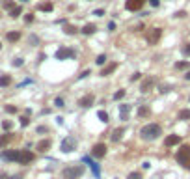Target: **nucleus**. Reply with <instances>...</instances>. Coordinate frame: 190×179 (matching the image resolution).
Wrapping results in <instances>:
<instances>
[{
	"mask_svg": "<svg viewBox=\"0 0 190 179\" xmlns=\"http://www.w3.org/2000/svg\"><path fill=\"white\" fill-rule=\"evenodd\" d=\"M82 173H84V166L73 164V166L64 168V172H61V177H64V179H80Z\"/></svg>",
	"mask_w": 190,
	"mask_h": 179,
	"instance_id": "nucleus-2",
	"label": "nucleus"
},
{
	"mask_svg": "<svg viewBox=\"0 0 190 179\" xmlns=\"http://www.w3.org/2000/svg\"><path fill=\"white\" fill-rule=\"evenodd\" d=\"M54 106H58V108L65 106V105H64V97H56V99H54Z\"/></svg>",
	"mask_w": 190,
	"mask_h": 179,
	"instance_id": "nucleus-35",
	"label": "nucleus"
},
{
	"mask_svg": "<svg viewBox=\"0 0 190 179\" xmlns=\"http://www.w3.org/2000/svg\"><path fill=\"white\" fill-rule=\"evenodd\" d=\"M153 86H155V79H153V76H147V79H143V82L140 84V91L142 93H147L149 90H153Z\"/></svg>",
	"mask_w": 190,
	"mask_h": 179,
	"instance_id": "nucleus-11",
	"label": "nucleus"
},
{
	"mask_svg": "<svg viewBox=\"0 0 190 179\" xmlns=\"http://www.w3.org/2000/svg\"><path fill=\"white\" fill-rule=\"evenodd\" d=\"M160 35H162V28H151L149 34H147V43L149 45H157L158 39H160Z\"/></svg>",
	"mask_w": 190,
	"mask_h": 179,
	"instance_id": "nucleus-8",
	"label": "nucleus"
},
{
	"mask_svg": "<svg viewBox=\"0 0 190 179\" xmlns=\"http://www.w3.org/2000/svg\"><path fill=\"white\" fill-rule=\"evenodd\" d=\"M76 147V140H75V136H65L64 140H61V144H60V149L64 151V153H71Z\"/></svg>",
	"mask_w": 190,
	"mask_h": 179,
	"instance_id": "nucleus-5",
	"label": "nucleus"
},
{
	"mask_svg": "<svg viewBox=\"0 0 190 179\" xmlns=\"http://www.w3.org/2000/svg\"><path fill=\"white\" fill-rule=\"evenodd\" d=\"M11 65H13V67H23V65H24V60H23V58H15L13 62H11Z\"/></svg>",
	"mask_w": 190,
	"mask_h": 179,
	"instance_id": "nucleus-31",
	"label": "nucleus"
},
{
	"mask_svg": "<svg viewBox=\"0 0 190 179\" xmlns=\"http://www.w3.org/2000/svg\"><path fill=\"white\" fill-rule=\"evenodd\" d=\"M142 79V73H132L131 75V82H134V80H140Z\"/></svg>",
	"mask_w": 190,
	"mask_h": 179,
	"instance_id": "nucleus-42",
	"label": "nucleus"
},
{
	"mask_svg": "<svg viewBox=\"0 0 190 179\" xmlns=\"http://www.w3.org/2000/svg\"><path fill=\"white\" fill-rule=\"evenodd\" d=\"M88 75H91V69H86V71H82V73L78 75V80H82V79H86Z\"/></svg>",
	"mask_w": 190,
	"mask_h": 179,
	"instance_id": "nucleus-39",
	"label": "nucleus"
},
{
	"mask_svg": "<svg viewBox=\"0 0 190 179\" xmlns=\"http://www.w3.org/2000/svg\"><path fill=\"white\" fill-rule=\"evenodd\" d=\"M17 110H19L17 106H13V105H6V112H8V114H15Z\"/></svg>",
	"mask_w": 190,
	"mask_h": 179,
	"instance_id": "nucleus-37",
	"label": "nucleus"
},
{
	"mask_svg": "<svg viewBox=\"0 0 190 179\" xmlns=\"http://www.w3.org/2000/svg\"><path fill=\"white\" fill-rule=\"evenodd\" d=\"M34 158H35V155H34L30 149H19V151H17V158H15V162H17V164H30Z\"/></svg>",
	"mask_w": 190,
	"mask_h": 179,
	"instance_id": "nucleus-3",
	"label": "nucleus"
},
{
	"mask_svg": "<svg viewBox=\"0 0 190 179\" xmlns=\"http://www.w3.org/2000/svg\"><path fill=\"white\" fill-rule=\"evenodd\" d=\"M28 43H32V45H39V37H37V35H30V37H28Z\"/></svg>",
	"mask_w": 190,
	"mask_h": 179,
	"instance_id": "nucleus-36",
	"label": "nucleus"
},
{
	"mask_svg": "<svg viewBox=\"0 0 190 179\" xmlns=\"http://www.w3.org/2000/svg\"><path fill=\"white\" fill-rule=\"evenodd\" d=\"M123 97H125V90H117L114 93V101H119V99H123Z\"/></svg>",
	"mask_w": 190,
	"mask_h": 179,
	"instance_id": "nucleus-32",
	"label": "nucleus"
},
{
	"mask_svg": "<svg viewBox=\"0 0 190 179\" xmlns=\"http://www.w3.org/2000/svg\"><path fill=\"white\" fill-rule=\"evenodd\" d=\"M106 60H108V58H106V54H99V56H97V60H95V64L97 65H105Z\"/></svg>",
	"mask_w": 190,
	"mask_h": 179,
	"instance_id": "nucleus-30",
	"label": "nucleus"
},
{
	"mask_svg": "<svg viewBox=\"0 0 190 179\" xmlns=\"http://www.w3.org/2000/svg\"><path fill=\"white\" fill-rule=\"evenodd\" d=\"M149 4H151V6H153V8H157V6H158V4H160V0H149Z\"/></svg>",
	"mask_w": 190,
	"mask_h": 179,
	"instance_id": "nucleus-49",
	"label": "nucleus"
},
{
	"mask_svg": "<svg viewBox=\"0 0 190 179\" xmlns=\"http://www.w3.org/2000/svg\"><path fill=\"white\" fill-rule=\"evenodd\" d=\"M39 9L41 11H52L54 6H52V2H45V4H39Z\"/></svg>",
	"mask_w": 190,
	"mask_h": 179,
	"instance_id": "nucleus-28",
	"label": "nucleus"
},
{
	"mask_svg": "<svg viewBox=\"0 0 190 179\" xmlns=\"http://www.w3.org/2000/svg\"><path fill=\"white\" fill-rule=\"evenodd\" d=\"M108 30H110V32H114V30H116V23H114V21L108 23Z\"/></svg>",
	"mask_w": 190,
	"mask_h": 179,
	"instance_id": "nucleus-48",
	"label": "nucleus"
},
{
	"mask_svg": "<svg viewBox=\"0 0 190 179\" xmlns=\"http://www.w3.org/2000/svg\"><path fill=\"white\" fill-rule=\"evenodd\" d=\"M162 134V127L158 123H147L140 129V136L143 140H157Z\"/></svg>",
	"mask_w": 190,
	"mask_h": 179,
	"instance_id": "nucleus-1",
	"label": "nucleus"
},
{
	"mask_svg": "<svg viewBox=\"0 0 190 179\" xmlns=\"http://www.w3.org/2000/svg\"><path fill=\"white\" fill-rule=\"evenodd\" d=\"M97 117H99V120L102 121V123H108V120H110V117H108V114H106L105 110H99V112H97Z\"/></svg>",
	"mask_w": 190,
	"mask_h": 179,
	"instance_id": "nucleus-27",
	"label": "nucleus"
},
{
	"mask_svg": "<svg viewBox=\"0 0 190 179\" xmlns=\"http://www.w3.org/2000/svg\"><path fill=\"white\" fill-rule=\"evenodd\" d=\"M179 142H181V138H179V134H170L166 138V140H164V144H166L168 147H172V146H177Z\"/></svg>",
	"mask_w": 190,
	"mask_h": 179,
	"instance_id": "nucleus-17",
	"label": "nucleus"
},
{
	"mask_svg": "<svg viewBox=\"0 0 190 179\" xmlns=\"http://www.w3.org/2000/svg\"><path fill=\"white\" fill-rule=\"evenodd\" d=\"M20 2H28V0H20Z\"/></svg>",
	"mask_w": 190,
	"mask_h": 179,
	"instance_id": "nucleus-52",
	"label": "nucleus"
},
{
	"mask_svg": "<svg viewBox=\"0 0 190 179\" xmlns=\"http://www.w3.org/2000/svg\"><path fill=\"white\" fill-rule=\"evenodd\" d=\"M6 39H8L9 43H17L19 39H20V32H19V30H11V32L6 34Z\"/></svg>",
	"mask_w": 190,
	"mask_h": 179,
	"instance_id": "nucleus-15",
	"label": "nucleus"
},
{
	"mask_svg": "<svg viewBox=\"0 0 190 179\" xmlns=\"http://www.w3.org/2000/svg\"><path fill=\"white\" fill-rule=\"evenodd\" d=\"M184 79H186V80H190V71H188L186 75H184Z\"/></svg>",
	"mask_w": 190,
	"mask_h": 179,
	"instance_id": "nucleus-51",
	"label": "nucleus"
},
{
	"mask_svg": "<svg viewBox=\"0 0 190 179\" xmlns=\"http://www.w3.org/2000/svg\"><path fill=\"white\" fill-rule=\"evenodd\" d=\"M24 21H26V23H34V15H32V13H28L26 17H24Z\"/></svg>",
	"mask_w": 190,
	"mask_h": 179,
	"instance_id": "nucleus-46",
	"label": "nucleus"
},
{
	"mask_svg": "<svg viewBox=\"0 0 190 179\" xmlns=\"http://www.w3.org/2000/svg\"><path fill=\"white\" fill-rule=\"evenodd\" d=\"M54 56H56V60H67V58H73L75 56V50L71 47H61V49L56 50Z\"/></svg>",
	"mask_w": 190,
	"mask_h": 179,
	"instance_id": "nucleus-6",
	"label": "nucleus"
},
{
	"mask_svg": "<svg viewBox=\"0 0 190 179\" xmlns=\"http://www.w3.org/2000/svg\"><path fill=\"white\" fill-rule=\"evenodd\" d=\"M17 151H19V149H4L2 153H0V157H2L4 161L15 162V158H17Z\"/></svg>",
	"mask_w": 190,
	"mask_h": 179,
	"instance_id": "nucleus-12",
	"label": "nucleus"
},
{
	"mask_svg": "<svg viewBox=\"0 0 190 179\" xmlns=\"http://www.w3.org/2000/svg\"><path fill=\"white\" fill-rule=\"evenodd\" d=\"M11 84V76L9 75H0V88H8Z\"/></svg>",
	"mask_w": 190,
	"mask_h": 179,
	"instance_id": "nucleus-21",
	"label": "nucleus"
},
{
	"mask_svg": "<svg viewBox=\"0 0 190 179\" xmlns=\"http://www.w3.org/2000/svg\"><path fill=\"white\" fill-rule=\"evenodd\" d=\"M49 147H50V140H49V138H45V140H41L39 142V144H37V149L39 151H49Z\"/></svg>",
	"mask_w": 190,
	"mask_h": 179,
	"instance_id": "nucleus-23",
	"label": "nucleus"
},
{
	"mask_svg": "<svg viewBox=\"0 0 190 179\" xmlns=\"http://www.w3.org/2000/svg\"><path fill=\"white\" fill-rule=\"evenodd\" d=\"M129 112H131V105H119V120L127 121L129 120Z\"/></svg>",
	"mask_w": 190,
	"mask_h": 179,
	"instance_id": "nucleus-13",
	"label": "nucleus"
},
{
	"mask_svg": "<svg viewBox=\"0 0 190 179\" xmlns=\"http://www.w3.org/2000/svg\"><path fill=\"white\" fill-rule=\"evenodd\" d=\"M37 132H39V134H43V132H49V129L45 125H41V127H37Z\"/></svg>",
	"mask_w": 190,
	"mask_h": 179,
	"instance_id": "nucleus-45",
	"label": "nucleus"
},
{
	"mask_svg": "<svg viewBox=\"0 0 190 179\" xmlns=\"http://www.w3.org/2000/svg\"><path fill=\"white\" fill-rule=\"evenodd\" d=\"M151 116V108L147 105H140V108H138V117H149Z\"/></svg>",
	"mask_w": 190,
	"mask_h": 179,
	"instance_id": "nucleus-19",
	"label": "nucleus"
},
{
	"mask_svg": "<svg viewBox=\"0 0 190 179\" xmlns=\"http://www.w3.org/2000/svg\"><path fill=\"white\" fill-rule=\"evenodd\" d=\"M15 138V134L13 132H6V134H0V149H2V147H6L9 142H11Z\"/></svg>",
	"mask_w": 190,
	"mask_h": 179,
	"instance_id": "nucleus-14",
	"label": "nucleus"
},
{
	"mask_svg": "<svg viewBox=\"0 0 190 179\" xmlns=\"http://www.w3.org/2000/svg\"><path fill=\"white\" fill-rule=\"evenodd\" d=\"M64 32L67 34V35H75V34H78L80 30L76 28V26H73V24H65V26H64Z\"/></svg>",
	"mask_w": 190,
	"mask_h": 179,
	"instance_id": "nucleus-22",
	"label": "nucleus"
},
{
	"mask_svg": "<svg viewBox=\"0 0 190 179\" xmlns=\"http://www.w3.org/2000/svg\"><path fill=\"white\" fill-rule=\"evenodd\" d=\"M177 162L183 164L184 168H190V147L188 146H183L177 151Z\"/></svg>",
	"mask_w": 190,
	"mask_h": 179,
	"instance_id": "nucleus-4",
	"label": "nucleus"
},
{
	"mask_svg": "<svg viewBox=\"0 0 190 179\" xmlns=\"http://www.w3.org/2000/svg\"><path fill=\"white\" fill-rule=\"evenodd\" d=\"M160 91H162V93H166V91H170V88H168V86H162Z\"/></svg>",
	"mask_w": 190,
	"mask_h": 179,
	"instance_id": "nucleus-50",
	"label": "nucleus"
},
{
	"mask_svg": "<svg viewBox=\"0 0 190 179\" xmlns=\"http://www.w3.org/2000/svg\"><path fill=\"white\" fill-rule=\"evenodd\" d=\"M127 179H142V173L140 172H131L129 175H127Z\"/></svg>",
	"mask_w": 190,
	"mask_h": 179,
	"instance_id": "nucleus-34",
	"label": "nucleus"
},
{
	"mask_svg": "<svg viewBox=\"0 0 190 179\" xmlns=\"http://www.w3.org/2000/svg\"><path fill=\"white\" fill-rule=\"evenodd\" d=\"M93 103H95V95L93 93H86V95H82L78 99V106H82V108H88V106H91Z\"/></svg>",
	"mask_w": 190,
	"mask_h": 179,
	"instance_id": "nucleus-10",
	"label": "nucleus"
},
{
	"mask_svg": "<svg viewBox=\"0 0 190 179\" xmlns=\"http://www.w3.org/2000/svg\"><path fill=\"white\" fill-rule=\"evenodd\" d=\"M117 69V64L116 62H112V64H108L106 67H102V71H101V76H108V75H112L114 71Z\"/></svg>",
	"mask_w": 190,
	"mask_h": 179,
	"instance_id": "nucleus-16",
	"label": "nucleus"
},
{
	"mask_svg": "<svg viewBox=\"0 0 190 179\" xmlns=\"http://www.w3.org/2000/svg\"><path fill=\"white\" fill-rule=\"evenodd\" d=\"M82 34H86V35H91V34H95L97 32V26L93 23H88V24H84V26H82V30H80Z\"/></svg>",
	"mask_w": 190,
	"mask_h": 179,
	"instance_id": "nucleus-18",
	"label": "nucleus"
},
{
	"mask_svg": "<svg viewBox=\"0 0 190 179\" xmlns=\"http://www.w3.org/2000/svg\"><path fill=\"white\" fill-rule=\"evenodd\" d=\"M0 50H2V43H0Z\"/></svg>",
	"mask_w": 190,
	"mask_h": 179,
	"instance_id": "nucleus-53",
	"label": "nucleus"
},
{
	"mask_svg": "<svg viewBox=\"0 0 190 179\" xmlns=\"http://www.w3.org/2000/svg\"><path fill=\"white\" fill-rule=\"evenodd\" d=\"M28 123H30L28 116H23V117H20V125H23V127H28Z\"/></svg>",
	"mask_w": 190,
	"mask_h": 179,
	"instance_id": "nucleus-41",
	"label": "nucleus"
},
{
	"mask_svg": "<svg viewBox=\"0 0 190 179\" xmlns=\"http://www.w3.org/2000/svg\"><path fill=\"white\" fill-rule=\"evenodd\" d=\"M188 67H190L188 62H177L175 64V69H188Z\"/></svg>",
	"mask_w": 190,
	"mask_h": 179,
	"instance_id": "nucleus-33",
	"label": "nucleus"
},
{
	"mask_svg": "<svg viewBox=\"0 0 190 179\" xmlns=\"http://www.w3.org/2000/svg\"><path fill=\"white\" fill-rule=\"evenodd\" d=\"M123 132H125V129H116L114 132H112V142H117V140H121Z\"/></svg>",
	"mask_w": 190,
	"mask_h": 179,
	"instance_id": "nucleus-25",
	"label": "nucleus"
},
{
	"mask_svg": "<svg viewBox=\"0 0 190 179\" xmlns=\"http://www.w3.org/2000/svg\"><path fill=\"white\" fill-rule=\"evenodd\" d=\"M175 17H177V19H183V17H186V11H177V13H175Z\"/></svg>",
	"mask_w": 190,
	"mask_h": 179,
	"instance_id": "nucleus-47",
	"label": "nucleus"
},
{
	"mask_svg": "<svg viewBox=\"0 0 190 179\" xmlns=\"http://www.w3.org/2000/svg\"><path fill=\"white\" fill-rule=\"evenodd\" d=\"M0 179H20V177H13V175H8L6 172H0Z\"/></svg>",
	"mask_w": 190,
	"mask_h": 179,
	"instance_id": "nucleus-40",
	"label": "nucleus"
},
{
	"mask_svg": "<svg viewBox=\"0 0 190 179\" xmlns=\"http://www.w3.org/2000/svg\"><path fill=\"white\" fill-rule=\"evenodd\" d=\"M11 127H13L11 121H2V129H4V131H9Z\"/></svg>",
	"mask_w": 190,
	"mask_h": 179,
	"instance_id": "nucleus-38",
	"label": "nucleus"
},
{
	"mask_svg": "<svg viewBox=\"0 0 190 179\" xmlns=\"http://www.w3.org/2000/svg\"><path fill=\"white\" fill-rule=\"evenodd\" d=\"M84 162H86V164H90V168L93 170V175L99 177V166H97V162H93L90 157H84Z\"/></svg>",
	"mask_w": 190,
	"mask_h": 179,
	"instance_id": "nucleus-20",
	"label": "nucleus"
},
{
	"mask_svg": "<svg viewBox=\"0 0 190 179\" xmlns=\"http://www.w3.org/2000/svg\"><path fill=\"white\" fill-rule=\"evenodd\" d=\"M106 151H108V147H106V144H102V142H99V144H95L91 147V155L95 158H102L106 155Z\"/></svg>",
	"mask_w": 190,
	"mask_h": 179,
	"instance_id": "nucleus-7",
	"label": "nucleus"
},
{
	"mask_svg": "<svg viewBox=\"0 0 190 179\" xmlns=\"http://www.w3.org/2000/svg\"><path fill=\"white\" fill-rule=\"evenodd\" d=\"M93 15H95V17H102V15H105V9H95Z\"/></svg>",
	"mask_w": 190,
	"mask_h": 179,
	"instance_id": "nucleus-44",
	"label": "nucleus"
},
{
	"mask_svg": "<svg viewBox=\"0 0 190 179\" xmlns=\"http://www.w3.org/2000/svg\"><path fill=\"white\" fill-rule=\"evenodd\" d=\"M20 13H23V8H20V6H15L11 11H9V17H11V19H17V17H20Z\"/></svg>",
	"mask_w": 190,
	"mask_h": 179,
	"instance_id": "nucleus-24",
	"label": "nucleus"
},
{
	"mask_svg": "<svg viewBox=\"0 0 190 179\" xmlns=\"http://www.w3.org/2000/svg\"><path fill=\"white\" fill-rule=\"evenodd\" d=\"M143 4H146V0H127L125 8L129 9V11H140L143 8Z\"/></svg>",
	"mask_w": 190,
	"mask_h": 179,
	"instance_id": "nucleus-9",
	"label": "nucleus"
},
{
	"mask_svg": "<svg viewBox=\"0 0 190 179\" xmlns=\"http://www.w3.org/2000/svg\"><path fill=\"white\" fill-rule=\"evenodd\" d=\"M183 54H184V56H190V43L183 47Z\"/></svg>",
	"mask_w": 190,
	"mask_h": 179,
	"instance_id": "nucleus-43",
	"label": "nucleus"
},
{
	"mask_svg": "<svg viewBox=\"0 0 190 179\" xmlns=\"http://www.w3.org/2000/svg\"><path fill=\"white\" fill-rule=\"evenodd\" d=\"M177 117H179V120H183V121H186V120H190V110H188V108H184V110H181V112H179V114H177Z\"/></svg>",
	"mask_w": 190,
	"mask_h": 179,
	"instance_id": "nucleus-26",
	"label": "nucleus"
},
{
	"mask_svg": "<svg viewBox=\"0 0 190 179\" xmlns=\"http://www.w3.org/2000/svg\"><path fill=\"white\" fill-rule=\"evenodd\" d=\"M4 9H8V11H11V9L15 8V0H4Z\"/></svg>",
	"mask_w": 190,
	"mask_h": 179,
	"instance_id": "nucleus-29",
	"label": "nucleus"
}]
</instances>
